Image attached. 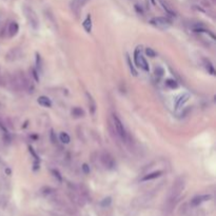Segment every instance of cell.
Wrapping results in <instances>:
<instances>
[{
	"label": "cell",
	"instance_id": "6da1fadb",
	"mask_svg": "<svg viewBox=\"0 0 216 216\" xmlns=\"http://www.w3.org/2000/svg\"><path fill=\"white\" fill-rule=\"evenodd\" d=\"M113 122H114L115 132L117 133L118 137L126 142L127 139H128V134H127V132H126V129H124V127H123L122 121L120 120V118H119L116 114H113Z\"/></svg>",
	"mask_w": 216,
	"mask_h": 216
},
{
	"label": "cell",
	"instance_id": "7a4b0ae2",
	"mask_svg": "<svg viewBox=\"0 0 216 216\" xmlns=\"http://www.w3.org/2000/svg\"><path fill=\"white\" fill-rule=\"evenodd\" d=\"M134 60H135V65H136L138 68H141L143 71L149 72V63L146 60V58L140 54V48H139V46L135 50Z\"/></svg>",
	"mask_w": 216,
	"mask_h": 216
},
{
	"label": "cell",
	"instance_id": "3957f363",
	"mask_svg": "<svg viewBox=\"0 0 216 216\" xmlns=\"http://www.w3.org/2000/svg\"><path fill=\"white\" fill-rule=\"evenodd\" d=\"M24 14H26V17L27 19V21L30 22L31 26L33 29H38V26H39V21H38V17L36 15V13L33 11L31 7H24Z\"/></svg>",
	"mask_w": 216,
	"mask_h": 216
},
{
	"label": "cell",
	"instance_id": "277c9868",
	"mask_svg": "<svg viewBox=\"0 0 216 216\" xmlns=\"http://www.w3.org/2000/svg\"><path fill=\"white\" fill-rule=\"evenodd\" d=\"M100 159H101L102 165H103L107 169H109V170H113V169L116 167V162H115L114 158H113L112 155L109 153H106V152L102 153Z\"/></svg>",
	"mask_w": 216,
	"mask_h": 216
},
{
	"label": "cell",
	"instance_id": "5b68a950",
	"mask_svg": "<svg viewBox=\"0 0 216 216\" xmlns=\"http://www.w3.org/2000/svg\"><path fill=\"white\" fill-rule=\"evenodd\" d=\"M151 23L155 26L160 27V29H168L171 26V21L165 17H156L151 20Z\"/></svg>",
	"mask_w": 216,
	"mask_h": 216
},
{
	"label": "cell",
	"instance_id": "8992f818",
	"mask_svg": "<svg viewBox=\"0 0 216 216\" xmlns=\"http://www.w3.org/2000/svg\"><path fill=\"white\" fill-rule=\"evenodd\" d=\"M209 199H211V195H209V194L198 195V196H195V197L191 200V204H192L193 207H197V206H199V204L204 203V201L209 200Z\"/></svg>",
	"mask_w": 216,
	"mask_h": 216
},
{
	"label": "cell",
	"instance_id": "52a82bcc",
	"mask_svg": "<svg viewBox=\"0 0 216 216\" xmlns=\"http://www.w3.org/2000/svg\"><path fill=\"white\" fill-rule=\"evenodd\" d=\"M191 97V95L189 93H184V94H181L180 96H179L178 98L176 99V102H175V109L176 110H178V109H180V108L184 106V104L187 102L188 100L190 99Z\"/></svg>",
	"mask_w": 216,
	"mask_h": 216
},
{
	"label": "cell",
	"instance_id": "ba28073f",
	"mask_svg": "<svg viewBox=\"0 0 216 216\" xmlns=\"http://www.w3.org/2000/svg\"><path fill=\"white\" fill-rule=\"evenodd\" d=\"M18 30H19V26L16 21H13L10 23V26H9V35L10 37H14L16 34L18 33Z\"/></svg>",
	"mask_w": 216,
	"mask_h": 216
},
{
	"label": "cell",
	"instance_id": "9c48e42d",
	"mask_svg": "<svg viewBox=\"0 0 216 216\" xmlns=\"http://www.w3.org/2000/svg\"><path fill=\"white\" fill-rule=\"evenodd\" d=\"M162 175V171H156V172H152L148 175L143 176L141 180L142 181H146V180H152V179H155V178H158L159 176Z\"/></svg>",
	"mask_w": 216,
	"mask_h": 216
},
{
	"label": "cell",
	"instance_id": "30bf717a",
	"mask_svg": "<svg viewBox=\"0 0 216 216\" xmlns=\"http://www.w3.org/2000/svg\"><path fill=\"white\" fill-rule=\"evenodd\" d=\"M37 101H38V103L42 107H46V108L52 107V101L50 100V98H48L46 96H40V97L37 99Z\"/></svg>",
	"mask_w": 216,
	"mask_h": 216
},
{
	"label": "cell",
	"instance_id": "8fae6325",
	"mask_svg": "<svg viewBox=\"0 0 216 216\" xmlns=\"http://www.w3.org/2000/svg\"><path fill=\"white\" fill-rule=\"evenodd\" d=\"M82 26H84V29L85 30V32L91 33V31H92V19H91L90 15L87 16V18H85V20L84 21Z\"/></svg>",
	"mask_w": 216,
	"mask_h": 216
},
{
	"label": "cell",
	"instance_id": "7c38bea8",
	"mask_svg": "<svg viewBox=\"0 0 216 216\" xmlns=\"http://www.w3.org/2000/svg\"><path fill=\"white\" fill-rule=\"evenodd\" d=\"M87 97H88V101H89V107H90V111H91V113H92V114H94V113H95V111H96L95 100H94L93 97L89 93H87Z\"/></svg>",
	"mask_w": 216,
	"mask_h": 216
},
{
	"label": "cell",
	"instance_id": "4fadbf2b",
	"mask_svg": "<svg viewBox=\"0 0 216 216\" xmlns=\"http://www.w3.org/2000/svg\"><path fill=\"white\" fill-rule=\"evenodd\" d=\"M72 115L74 116V117H82V116L84 115V110L81 109V108H74L73 110H72Z\"/></svg>",
	"mask_w": 216,
	"mask_h": 216
},
{
	"label": "cell",
	"instance_id": "5bb4252c",
	"mask_svg": "<svg viewBox=\"0 0 216 216\" xmlns=\"http://www.w3.org/2000/svg\"><path fill=\"white\" fill-rule=\"evenodd\" d=\"M59 138H60V141H61V142H63V143H69L71 141L70 136H69V134H68V133H65V132H61V133H60Z\"/></svg>",
	"mask_w": 216,
	"mask_h": 216
},
{
	"label": "cell",
	"instance_id": "9a60e30c",
	"mask_svg": "<svg viewBox=\"0 0 216 216\" xmlns=\"http://www.w3.org/2000/svg\"><path fill=\"white\" fill-rule=\"evenodd\" d=\"M127 61H128V65H129V68H130V71H131L132 75L133 76H137V71L135 70L134 65H132V61H131V57L129 55H127Z\"/></svg>",
	"mask_w": 216,
	"mask_h": 216
},
{
	"label": "cell",
	"instance_id": "2e32d148",
	"mask_svg": "<svg viewBox=\"0 0 216 216\" xmlns=\"http://www.w3.org/2000/svg\"><path fill=\"white\" fill-rule=\"evenodd\" d=\"M204 66H206V69L208 70V72H209L210 74H212V75H215V70H214V66H213V65L211 62L209 61V60H204Z\"/></svg>",
	"mask_w": 216,
	"mask_h": 216
},
{
	"label": "cell",
	"instance_id": "e0dca14e",
	"mask_svg": "<svg viewBox=\"0 0 216 216\" xmlns=\"http://www.w3.org/2000/svg\"><path fill=\"white\" fill-rule=\"evenodd\" d=\"M166 85L170 89H177L178 88V84L174 79H167L166 80Z\"/></svg>",
	"mask_w": 216,
	"mask_h": 216
},
{
	"label": "cell",
	"instance_id": "ac0fdd59",
	"mask_svg": "<svg viewBox=\"0 0 216 216\" xmlns=\"http://www.w3.org/2000/svg\"><path fill=\"white\" fill-rule=\"evenodd\" d=\"M160 3H161V5H162L163 10H165L166 12H167V13L169 14V15H172V16H174V15H175V13L173 12V10L171 9V7H169V5H168L167 3H166L165 1H162V0H161V1H160Z\"/></svg>",
	"mask_w": 216,
	"mask_h": 216
},
{
	"label": "cell",
	"instance_id": "d6986e66",
	"mask_svg": "<svg viewBox=\"0 0 216 216\" xmlns=\"http://www.w3.org/2000/svg\"><path fill=\"white\" fill-rule=\"evenodd\" d=\"M163 74H165V71H163L162 68H160V66H157V68L155 69V76H156L158 79L161 78V77L163 76Z\"/></svg>",
	"mask_w": 216,
	"mask_h": 216
},
{
	"label": "cell",
	"instance_id": "ffe728a7",
	"mask_svg": "<svg viewBox=\"0 0 216 216\" xmlns=\"http://www.w3.org/2000/svg\"><path fill=\"white\" fill-rule=\"evenodd\" d=\"M36 65L38 69V73L42 71V65H41V58L39 54H36Z\"/></svg>",
	"mask_w": 216,
	"mask_h": 216
},
{
	"label": "cell",
	"instance_id": "44dd1931",
	"mask_svg": "<svg viewBox=\"0 0 216 216\" xmlns=\"http://www.w3.org/2000/svg\"><path fill=\"white\" fill-rule=\"evenodd\" d=\"M111 203H112V198L111 197H106V198H103L101 200V207H108V206H110Z\"/></svg>",
	"mask_w": 216,
	"mask_h": 216
},
{
	"label": "cell",
	"instance_id": "7402d4cb",
	"mask_svg": "<svg viewBox=\"0 0 216 216\" xmlns=\"http://www.w3.org/2000/svg\"><path fill=\"white\" fill-rule=\"evenodd\" d=\"M146 54L148 55L149 57H152V58H154L155 56H156V52H155L154 50L151 49V48L146 49Z\"/></svg>",
	"mask_w": 216,
	"mask_h": 216
},
{
	"label": "cell",
	"instance_id": "603a6c76",
	"mask_svg": "<svg viewBox=\"0 0 216 216\" xmlns=\"http://www.w3.org/2000/svg\"><path fill=\"white\" fill-rule=\"evenodd\" d=\"M52 173L54 174V176H55V177H57L58 180H59V181H61V180H62V177H61V175H60L59 172H58L57 170H52Z\"/></svg>",
	"mask_w": 216,
	"mask_h": 216
},
{
	"label": "cell",
	"instance_id": "cb8c5ba5",
	"mask_svg": "<svg viewBox=\"0 0 216 216\" xmlns=\"http://www.w3.org/2000/svg\"><path fill=\"white\" fill-rule=\"evenodd\" d=\"M51 141L53 143H56V141H57V138H56V135H55V133H54V130H51Z\"/></svg>",
	"mask_w": 216,
	"mask_h": 216
},
{
	"label": "cell",
	"instance_id": "d4e9b609",
	"mask_svg": "<svg viewBox=\"0 0 216 216\" xmlns=\"http://www.w3.org/2000/svg\"><path fill=\"white\" fill-rule=\"evenodd\" d=\"M82 170H84V172L85 174H89L90 173V167L87 165V163H84V166H82Z\"/></svg>",
	"mask_w": 216,
	"mask_h": 216
},
{
	"label": "cell",
	"instance_id": "484cf974",
	"mask_svg": "<svg viewBox=\"0 0 216 216\" xmlns=\"http://www.w3.org/2000/svg\"><path fill=\"white\" fill-rule=\"evenodd\" d=\"M32 73H33V76H34V78H35L36 81H39V76H38V72L33 69V70H32Z\"/></svg>",
	"mask_w": 216,
	"mask_h": 216
},
{
	"label": "cell",
	"instance_id": "4316f807",
	"mask_svg": "<svg viewBox=\"0 0 216 216\" xmlns=\"http://www.w3.org/2000/svg\"><path fill=\"white\" fill-rule=\"evenodd\" d=\"M29 150H30V152H31V153L33 154V156L35 157V159H36V160H37V161H38V156H37V154H36L35 152H34V150H33V148H32V146H30V148H29Z\"/></svg>",
	"mask_w": 216,
	"mask_h": 216
},
{
	"label": "cell",
	"instance_id": "83f0119b",
	"mask_svg": "<svg viewBox=\"0 0 216 216\" xmlns=\"http://www.w3.org/2000/svg\"><path fill=\"white\" fill-rule=\"evenodd\" d=\"M75 1L77 2V3H78V5H81V4H84L85 1H87V0H75Z\"/></svg>",
	"mask_w": 216,
	"mask_h": 216
},
{
	"label": "cell",
	"instance_id": "f1b7e54d",
	"mask_svg": "<svg viewBox=\"0 0 216 216\" xmlns=\"http://www.w3.org/2000/svg\"><path fill=\"white\" fill-rule=\"evenodd\" d=\"M151 1H152V3L155 4V0H151Z\"/></svg>",
	"mask_w": 216,
	"mask_h": 216
},
{
	"label": "cell",
	"instance_id": "f546056e",
	"mask_svg": "<svg viewBox=\"0 0 216 216\" xmlns=\"http://www.w3.org/2000/svg\"><path fill=\"white\" fill-rule=\"evenodd\" d=\"M0 82H1V74H0Z\"/></svg>",
	"mask_w": 216,
	"mask_h": 216
}]
</instances>
